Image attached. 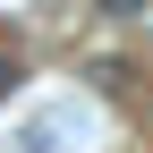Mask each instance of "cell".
<instances>
[{"label":"cell","instance_id":"1","mask_svg":"<svg viewBox=\"0 0 153 153\" xmlns=\"http://www.w3.org/2000/svg\"><path fill=\"white\" fill-rule=\"evenodd\" d=\"M9 94H17V60L0 51V102H9Z\"/></svg>","mask_w":153,"mask_h":153}]
</instances>
